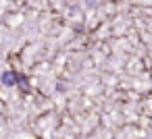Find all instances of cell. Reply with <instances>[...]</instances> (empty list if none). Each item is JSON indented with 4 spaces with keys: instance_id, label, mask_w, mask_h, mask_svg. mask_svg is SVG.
<instances>
[{
    "instance_id": "7a4b0ae2",
    "label": "cell",
    "mask_w": 152,
    "mask_h": 139,
    "mask_svg": "<svg viewBox=\"0 0 152 139\" xmlns=\"http://www.w3.org/2000/svg\"><path fill=\"white\" fill-rule=\"evenodd\" d=\"M17 85H21L23 89H27L29 85H27V77L25 75H17Z\"/></svg>"
},
{
    "instance_id": "6da1fadb",
    "label": "cell",
    "mask_w": 152,
    "mask_h": 139,
    "mask_svg": "<svg viewBox=\"0 0 152 139\" xmlns=\"http://www.w3.org/2000/svg\"><path fill=\"white\" fill-rule=\"evenodd\" d=\"M17 75H19V73H15V71H4V73H2V83H4L7 87L17 85Z\"/></svg>"
}]
</instances>
